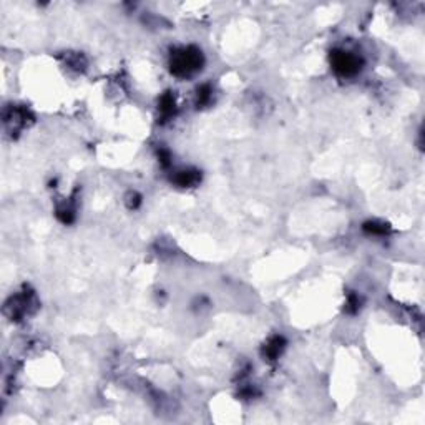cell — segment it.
Returning <instances> with one entry per match:
<instances>
[{
  "label": "cell",
  "mask_w": 425,
  "mask_h": 425,
  "mask_svg": "<svg viewBox=\"0 0 425 425\" xmlns=\"http://www.w3.org/2000/svg\"><path fill=\"white\" fill-rule=\"evenodd\" d=\"M203 61L204 60H203L201 50H198L194 47L181 48V50H176L175 53H171L170 70L173 75L184 78V76H189V75H193L194 71L201 70Z\"/></svg>",
  "instance_id": "obj_1"
},
{
  "label": "cell",
  "mask_w": 425,
  "mask_h": 425,
  "mask_svg": "<svg viewBox=\"0 0 425 425\" xmlns=\"http://www.w3.org/2000/svg\"><path fill=\"white\" fill-rule=\"evenodd\" d=\"M331 65L337 75L352 76L361 71L362 60L356 53L346 52V50H336L331 55Z\"/></svg>",
  "instance_id": "obj_2"
},
{
  "label": "cell",
  "mask_w": 425,
  "mask_h": 425,
  "mask_svg": "<svg viewBox=\"0 0 425 425\" xmlns=\"http://www.w3.org/2000/svg\"><path fill=\"white\" fill-rule=\"evenodd\" d=\"M286 347V341L281 336H274L268 341V344L264 346V356L269 361H276L281 356V352Z\"/></svg>",
  "instance_id": "obj_3"
},
{
  "label": "cell",
  "mask_w": 425,
  "mask_h": 425,
  "mask_svg": "<svg viewBox=\"0 0 425 425\" xmlns=\"http://www.w3.org/2000/svg\"><path fill=\"white\" fill-rule=\"evenodd\" d=\"M199 180H201V175L194 170H183V171H178V175L175 176V183L178 186H183V188H189V186H194Z\"/></svg>",
  "instance_id": "obj_4"
},
{
  "label": "cell",
  "mask_w": 425,
  "mask_h": 425,
  "mask_svg": "<svg viewBox=\"0 0 425 425\" xmlns=\"http://www.w3.org/2000/svg\"><path fill=\"white\" fill-rule=\"evenodd\" d=\"M173 110H175V98L170 93H166L160 101V111L165 116H168L173 113Z\"/></svg>",
  "instance_id": "obj_5"
},
{
  "label": "cell",
  "mask_w": 425,
  "mask_h": 425,
  "mask_svg": "<svg viewBox=\"0 0 425 425\" xmlns=\"http://www.w3.org/2000/svg\"><path fill=\"white\" fill-rule=\"evenodd\" d=\"M364 231L371 233V234H384V233H387V226L377 221H369V223H364Z\"/></svg>",
  "instance_id": "obj_6"
},
{
  "label": "cell",
  "mask_w": 425,
  "mask_h": 425,
  "mask_svg": "<svg viewBox=\"0 0 425 425\" xmlns=\"http://www.w3.org/2000/svg\"><path fill=\"white\" fill-rule=\"evenodd\" d=\"M211 93H213V90L209 85H203L201 88H198V105H204L206 101H209Z\"/></svg>",
  "instance_id": "obj_7"
},
{
  "label": "cell",
  "mask_w": 425,
  "mask_h": 425,
  "mask_svg": "<svg viewBox=\"0 0 425 425\" xmlns=\"http://www.w3.org/2000/svg\"><path fill=\"white\" fill-rule=\"evenodd\" d=\"M357 309H359V298L357 296H351L349 301H347V311L356 312Z\"/></svg>",
  "instance_id": "obj_8"
}]
</instances>
